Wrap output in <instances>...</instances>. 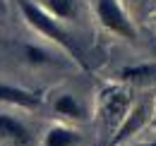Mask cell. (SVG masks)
Listing matches in <instances>:
<instances>
[{
    "label": "cell",
    "mask_w": 156,
    "mask_h": 146,
    "mask_svg": "<svg viewBox=\"0 0 156 146\" xmlns=\"http://www.w3.org/2000/svg\"><path fill=\"white\" fill-rule=\"evenodd\" d=\"M17 5H20V12L24 15V19L39 31L41 36H46V38H51L53 43H58L79 67H87L84 55H82V48L75 43V38L60 26V19H55L51 12H46L36 0H17Z\"/></svg>",
    "instance_id": "1"
},
{
    "label": "cell",
    "mask_w": 156,
    "mask_h": 146,
    "mask_svg": "<svg viewBox=\"0 0 156 146\" xmlns=\"http://www.w3.org/2000/svg\"><path fill=\"white\" fill-rule=\"evenodd\" d=\"M96 110H98V120L106 129L115 132L122 120L127 117V113L132 110V96L130 89H125L122 84H108L98 91V101H96Z\"/></svg>",
    "instance_id": "2"
},
{
    "label": "cell",
    "mask_w": 156,
    "mask_h": 146,
    "mask_svg": "<svg viewBox=\"0 0 156 146\" xmlns=\"http://www.w3.org/2000/svg\"><path fill=\"white\" fill-rule=\"evenodd\" d=\"M94 12L103 29H108L111 34L125 38V41H137V29L122 0H94Z\"/></svg>",
    "instance_id": "3"
},
{
    "label": "cell",
    "mask_w": 156,
    "mask_h": 146,
    "mask_svg": "<svg viewBox=\"0 0 156 146\" xmlns=\"http://www.w3.org/2000/svg\"><path fill=\"white\" fill-rule=\"evenodd\" d=\"M149 115H154V113H149V106H147V103H137L135 108L127 113V117L122 120V125L115 129V134H113V139L108 141V146H118V144H122L125 139L135 137L137 132L147 125Z\"/></svg>",
    "instance_id": "4"
},
{
    "label": "cell",
    "mask_w": 156,
    "mask_h": 146,
    "mask_svg": "<svg viewBox=\"0 0 156 146\" xmlns=\"http://www.w3.org/2000/svg\"><path fill=\"white\" fill-rule=\"evenodd\" d=\"M0 139H5L10 144H20V146L31 141L29 129L20 120H15L12 115H2V113H0Z\"/></svg>",
    "instance_id": "5"
},
{
    "label": "cell",
    "mask_w": 156,
    "mask_h": 146,
    "mask_svg": "<svg viewBox=\"0 0 156 146\" xmlns=\"http://www.w3.org/2000/svg\"><path fill=\"white\" fill-rule=\"evenodd\" d=\"M0 101L20 106V108H36L41 103V98L36 93L27 91V89H20V86H10V84H0Z\"/></svg>",
    "instance_id": "6"
},
{
    "label": "cell",
    "mask_w": 156,
    "mask_h": 146,
    "mask_svg": "<svg viewBox=\"0 0 156 146\" xmlns=\"http://www.w3.org/2000/svg\"><path fill=\"white\" fill-rule=\"evenodd\" d=\"M120 79L130 84H151L156 82V62H142L120 70Z\"/></svg>",
    "instance_id": "7"
},
{
    "label": "cell",
    "mask_w": 156,
    "mask_h": 146,
    "mask_svg": "<svg viewBox=\"0 0 156 146\" xmlns=\"http://www.w3.org/2000/svg\"><path fill=\"white\" fill-rule=\"evenodd\" d=\"M46 12L55 19H75L77 17V0H36Z\"/></svg>",
    "instance_id": "8"
},
{
    "label": "cell",
    "mask_w": 156,
    "mask_h": 146,
    "mask_svg": "<svg viewBox=\"0 0 156 146\" xmlns=\"http://www.w3.org/2000/svg\"><path fill=\"white\" fill-rule=\"evenodd\" d=\"M53 110L62 115V117H70V120H82V106L77 103V98L72 96V93H62L58 96V101L53 103Z\"/></svg>",
    "instance_id": "9"
},
{
    "label": "cell",
    "mask_w": 156,
    "mask_h": 146,
    "mask_svg": "<svg viewBox=\"0 0 156 146\" xmlns=\"http://www.w3.org/2000/svg\"><path fill=\"white\" fill-rule=\"evenodd\" d=\"M79 134L75 129L70 127H51L48 129V134H46V139H43V144L46 146H72L77 144Z\"/></svg>",
    "instance_id": "10"
},
{
    "label": "cell",
    "mask_w": 156,
    "mask_h": 146,
    "mask_svg": "<svg viewBox=\"0 0 156 146\" xmlns=\"http://www.w3.org/2000/svg\"><path fill=\"white\" fill-rule=\"evenodd\" d=\"M27 55H29L31 62H48V55L39 48H34V46H27Z\"/></svg>",
    "instance_id": "11"
},
{
    "label": "cell",
    "mask_w": 156,
    "mask_h": 146,
    "mask_svg": "<svg viewBox=\"0 0 156 146\" xmlns=\"http://www.w3.org/2000/svg\"><path fill=\"white\" fill-rule=\"evenodd\" d=\"M5 12H7V2H5V0H0V19L5 17Z\"/></svg>",
    "instance_id": "12"
},
{
    "label": "cell",
    "mask_w": 156,
    "mask_h": 146,
    "mask_svg": "<svg viewBox=\"0 0 156 146\" xmlns=\"http://www.w3.org/2000/svg\"><path fill=\"white\" fill-rule=\"evenodd\" d=\"M151 113H154V117H151V122H154V127H156V98H154V110H151Z\"/></svg>",
    "instance_id": "13"
},
{
    "label": "cell",
    "mask_w": 156,
    "mask_h": 146,
    "mask_svg": "<svg viewBox=\"0 0 156 146\" xmlns=\"http://www.w3.org/2000/svg\"><path fill=\"white\" fill-rule=\"evenodd\" d=\"M142 2H156V0H142Z\"/></svg>",
    "instance_id": "14"
},
{
    "label": "cell",
    "mask_w": 156,
    "mask_h": 146,
    "mask_svg": "<svg viewBox=\"0 0 156 146\" xmlns=\"http://www.w3.org/2000/svg\"><path fill=\"white\" fill-rule=\"evenodd\" d=\"M147 146H156V141H151V144H147Z\"/></svg>",
    "instance_id": "15"
}]
</instances>
